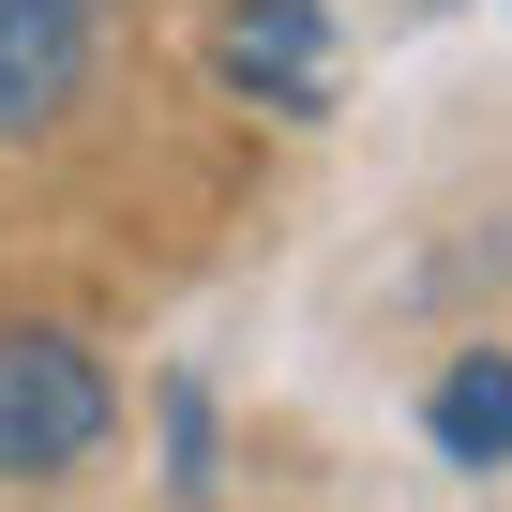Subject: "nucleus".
<instances>
[{"label":"nucleus","instance_id":"obj_1","mask_svg":"<svg viewBox=\"0 0 512 512\" xmlns=\"http://www.w3.org/2000/svg\"><path fill=\"white\" fill-rule=\"evenodd\" d=\"M121 422V377L76 332H0V482H61Z\"/></svg>","mask_w":512,"mask_h":512},{"label":"nucleus","instance_id":"obj_2","mask_svg":"<svg viewBox=\"0 0 512 512\" xmlns=\"http://www.w3.org/2000/svg\"><path fill=\"white\" fill-rule=\"evenodd\" d=\"M91 91V0H0V136H46Z\"/></svg>","mask_w":512,"mask_h":512},{"label":"nucleus","instance_id":"obj_3","mask_svg":"<svg viewBox=\"0 0 512 512\" xmlns=\"http://www.w3.org/2000/svg\"><path fill=\"white\" fill-rule=\"evenodd\" d=\"M211 61H226V91H256V106H332V16L317 0H241V16L211 31Z\"/></svg>","mask_w":512,"mask_h":512},{"label":"nucleus","instance_id":"obj_4","mask_svg":"<svg viewBox=\"0 0 512 512\" xmlns=\"http://www.w3.org/2000/svg\"><path fill=\"white\" fill-rule=\"evenodd\" d=\"M422 422H437V452H452V467H512V362H497V347H467V362L437 377V407H422Z\"/></svg>","mask_w":512,"mask_h":512},{"label":"nucleus","instance_id":"obj_5","mask_svg":"<svg viewBox=\"0 0 512 512\" xmlns=\"http://www.w3.org/2000/svg\"><path fill=\"white\" fill-rule=\"evenodd\" d=\"M166 452H181V467H166V482H181V497H196V482H211V407H196V392H166Z\"/></svg>","mask_w":512,"mask_h":512}]
</instances>
